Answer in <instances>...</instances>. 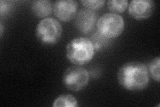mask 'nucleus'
<instances>
[{"instance_id":"obj_3","label":"nucleus","mask_w":160,"mask_h":107,"mask_svg":"<svg viewBox=\"0 0 160 107\" xmlns=\"http://www.w3.org/2000/svg\"><path fill=\"white\" fill-rule=\"evenodd\" d=\"M62 24L53 18H46L40 20L36 28L38 41L46 45L56 44L62 35Z\"/></svg>"},{"instance_id":"obj_2","label":"nucleus","mask_w":160,"mask_h":107,"mask_svg":"<svg viewBox=\"0 0 160 107\" xmlns=\"http://www.w3.org/2000/svg\"><path fill=\"white\" fill-rule=\"evenodd\" d=\"M96 48L91 40L84 37L72 39L66 45V56L75 65L83 66L91 62Z\"/></svg>"},{"instance_id":"obj_7","label":"nucleus","mask_w":160,"mask_h":107,"mask_svg":"<svg viewBox=\"0 0 160 107\" xmlns=\"http://www.w3.org/2000/svg\"><path fill=\"white\" fill-rule=\"evenodd\" d=\"M154 8L152 0H132L128 4V13L136 19H145L152 16Z\"/></svg>"},{"instance_id":"obj_4","label":"nucleus","mask_w":160,"mask_h":107,"mask_svg":"<svg viewBox=\"0 0 160 107\" xmlns=\"http://www.w3.org/2000/svg\"><path fill=\"white\" fill-rule=\"evenodd\" d=\"M98 32L106 38H116L119 36L125 28L124 19L119 14L106 13L97 21Z\"/></svg>"},{"instance_id":"obj_8","label":"nucleus","mask_w":160,"mask_h":107,"mask_svg":"<svg viewBox=\"0 0 160 107\" xmlns=\"http://www.w3.org/2000/svg\"><path fill=\"white\" fill-rule=\"evenodd\" d=\"M98 21V14L94 10L83 8L77 13L75 25L80 32L84 34L90 32Z\"/></svg>"},{"instance_id":"obj_9","label":"nucleus","mask_w":160,"mask_h":107,"mask_svg":"<svg viewBox=\"0 0 160 107\" xmlns=\"http://www.w3.org/2000/svg\"><path fill=\"white\" fill-rule=\"evenodd\" d=\"M33 13L39 18H46L53 12V5L48 0H38L34 1L31 6Z\"/></svg>"},{"instance_id":"obj_11","label":"nucleus","mask_w":160,"mask_h":107,"mask_svg":"<svg viewBox=\"0 0 160 107\" xmlns=\"http://www.w3.org/2000/svg\"><path fill=\"white\" fill-rule=\"evenodd\" d=\"M108 9L114 13H123L128 8L127 0H109L107 2Z\"/></svg>"},{"instance_id":"obj_13","label":"nucleus","mask_w":160,"mask_h":107,"mask_svg":"<svg viewBox=\"0 0 160 107\" xmlns=\"http://www.w3.org/2000/svg\"><path fill=\"white\" fill-rule=\"evenodd\" d=\"M106 2L105 0H82L81 1V3L85 8L92 10H96L102 8Z\"/></svg>"},{"instance_id":"obj_1","label":"nucleus","mask_w":160,"mask_h":107,"mask_svg":"<svg viewBox=\"0 0 160 107\" xmlns=\"http://www.w3.org/2000/svg\"><path fill=\"white\" fill-rule=\"evenodd\" d=\"M118 80L123 88L129 91L146 89L149 83L148 66L140 62L124 64L118 72Z\"/></svg>"},{"instance_id":"obj_12","label":"nucleus","mask_w":160,"mask_h":107,"mask_svg":"<svg viewBox=\"0 0 160 107\" xmlns=\"http://www.w3.org/2000/svg\"><path fill=\"white\" fill-rule=\"evenodd\" d=\"M159 65L160 58L158 56L150 62L149 67H148L149 73H150V75L157 83H159Z\"/></svg>"},{"instance_id":"obj_10","label":"nucleus","mask_w":160,"mask_h":107,"mask_svg":"<svg viewBox=\"0 0 160 107\" xmlns=\"http://www.w3.org/2000/svg\"><path fill=\"white\" fill-rule=\"evenodd\" d=\"M54 107H77L78 102L77 99L71 94H62L54 100Z\"/></svg>"},{"instance_id":"obj_6","label":"nucleus","mask_w":160,"mask_h":107,"mask_svg":"<svg viewBox=\"0 0 160 107\" xmlns=\"http://www.w3.org/2000/svg\"><path fill=\"white\" fill-rule=\"evenodd\" d=\"M78 3L74 0H58L53 3V12L60 21L67 22L76 18Z\"/></svg>"},{"instance_id":"obj_14","label":"nucleus","mask_w":160,"mask_h":107,"mask_svg":"<svg viewBox=\"0 0 160 107\" xmlns=\"http://www.w3.org/2000/svg\"><path fill=\"white\" fill-rule=\"evenodd\" d=\"M12 9V2L9 1H1L0 2V13L2 16L6 14Z\"/></svg>"},{"instance_id":"obj_5","label":"nucleus","mask_w":160,"mask_h":107,"mask_svg":"<svg viewBox=\"0 0 160 107\" xmlns=\"http://www.w3.org/2000/svg\"><path fill=\"white\" fill-rule=\"evenodd\" d=\"M89 81V73L82 66H70L65 71L63 84L68 89L73 92H79L86 88Z\"/></svg>"},{"instance_id":"obj_15","label":"nucleus","mask_w":160,"mask_h":107,"mask_svg":"<svg viewBox=\"0 0 160 107\" xmlns=\"http://www.w3.org/2000/svg\"><path fill=\"white\" fill-rule=\"evenodd\" d=\"M0 28H1V36H2V35H3V25H2V24H1V25H0Z\"/></svg>"}]
</instances>
